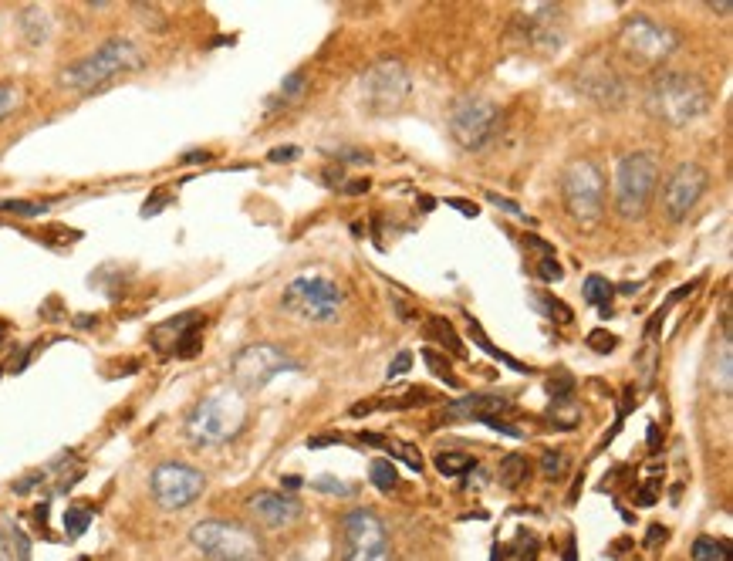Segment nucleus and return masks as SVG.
I'll return each mask as SVG.
<instances>
[{"label":"nucleus","instance_id":"49","mask_svg":"<svg viewBox=\"0 0 733 561\" xmlns=\"http://www.w3.org/2000/svg\"><path fill=\"white\" fill-rule=\"evenodd\" d=\"M92 325H98V318H95V315H78V318H75V328H92Z\"/></svg>","mask_w":733,"mask_h":561},{"label":"nucleus","instance_id":"29","mask_svg":"<svg viewBox=\"0 0 733 561\" xmlns=\"http://www.w3.org/2000/svg\"><path fill=\"white\" fill-rule=\"evenodd\" d=\"M369 480L379 491H392V487L399 484V470H396V463L392 460H372V467H369Z\"/></svg>","mask_w":733,"mask_h":561},{"label":"nucleus","instance_id":"1","mask_svg":"<svg viewBox=\"0 0 733 561\" xmlns=\"http://www.w3.org/2000/svg\"><path fill=\"white\" fill-rule=\"evenodd\" d=\"M646 112L663 126L683 129L700 122L710 112V92L696 75L686 71H663L646 88Z\"/></svg>","mask_w":733,"mask_h":561},{"label":"nucleus","instance_id":"17","mask_svg":"<svg viewBox=\"0 0 733 561\" xmlns=\"http://www.w3.org/2000/svg\"><path fill=\"white\" fill-rule=\"evenodd\" d=\"M247 511H250V518H254L261 528H288V524H294L301 518V501L294 494H281V491H257V494H250L247 497Z\"/></svg>","mask_w":733,"mask_h":561},{"label":"nucleus","instance_id":"19","mask_svg":"<svg viewBox=\"0 0 733 561\" xmlns=\"http://www.w3.org/2000/svg\"><path fill=\"white\" fill-rule=\"evenodd\" d=\"M359 440H365L369 447L375 450H386L392 460H402L409 470H423V453H419L416 447H409V443H402V440H389V436H382V433H362Z\"/></svg>","mask_w":733,"mask_h":561},{"label":"nucleus","instance_id":"25","mask_svg":"<svg viewBox=\"0 0 733 561\" xmlns=\"http://www.w3.org/2000/svg\"><path fill=\"white\" fill-rule=\"evenodd\" d=\"M581 298H585L588 305H595L598 311L609 308V301H612V281L602 278V274H588L585 284H581Z\"/></svg>","mask_w":733,"mask_h":561},{"label":"nucleus","instance_id":"52","mask_svg":"<svg viewBox=\"0 0 733 561\" xmlns=\"http://www.w3.org/2000/svg\"><path fill=\"white\" fill-rule=\"evenodd\" d=\"M706 7H710V11H720V14H730V0H720V4H706Z\"/></svg>","mask_w":733,"mask_h":561},{"label":"nucleus","instance_id":"13","mask_svg":"<svg viewBox=\"0 0 733 561\" xmlns=\"http://www.w3.org/2000/svg\"><path fill=\"white\" fill-rule=\"evenodd\" d=\"M619 41H622L625 55H629L632 61H639V65H659V61H666L679 48L676 31L666 28V24H659V21H652V17H646V14L625 21Z\"/></svg>","mask_w":733,"mask_h":561},{"label":"nucleus","instance_id":"16","mask_svg":"<svg viewBox=\"0 0 733 561\" xmlns=\"http://www.w3.org/2000/svg\"><path fill=\"white\" fill-rule=\"evenodd\" d=\"M578 92L588 95V99H595L602 109H619L622 99H625V82L615 75L612 65L592 58L588 65L578 68Z\"/></svg>","mask_w":733,"mask_h":561},{"label":"nucleus","instance_id":"39","mask_svg":"<svg viewBox=\"0 0 733 561\" xmlns=\"http://www.w3.org/2000/svg\"><path fill=\"white\" fill-rule=\"evenodd\" d=\"M409 369H413V355H409V352H399V355H396V362L389 365V379L406 376Z\"/></svg>","mask_w":733,"mask_h":561},{"label":"nucleus","instance_id":"43","mask_svg":"<svg viewBox=\"0 0 733 561\" xmlns=\"http://www.w3.org/2000/svg\"><path fill=\"white\" fill-rule=\"evenodd\" d=\"M484 197L494 203V207H500V210H507V213H517V217H521V207H517V203H511V200H504V197H497V193H484Z\"/></svg>","mask_w":733,"mask_h":561},{"label":"nucleus","instance_id":"32","mask_svg":"<svg viewBox=\"0 0 733 561\" xmlns=\"http://www.w3.org/2000/svg\"><path fill=\"white\" fill-rule=\"evenodd\" d=\"M541 474L548 477V480H561L568 474V453H561V450H548L541 457Z\"/></svg>","mask_w":733,"mask_h":561},{"label":"nucleus","instance_id":"5","mask_svg":"<svg viewBox=\"0 0 733 561\" xmlns=\"http://www.w3.org/2000/svg\"><path fill=\"white\" fill-rule=\"evenodd\" d=\"M659 186V156L656 153H629L619 159L615 166V183H612V200L615 210L622 213L625 220H639L642 213L649 210L652 197H656Z\"/></svg>","mask_w":733,"mask_h":561},{"label":"nucleus","instance_id":"33","mask_svg":"<svg viewBox=\"0 0 733 561\" xmlns=\"http://www.w3.org/2000/svg\"><path fill=\"white\" fill-rule=\"evenodd\" d=\"M51 203H28V200H0V210L4 213H21V217H41Z\"/></svg>","mask_w":733,"mask_h":561},{"label":"nucleus","instance_id":"11","mask_svg":"<svg viewBox=\"0 0 733 561\" xmlns=\"http://www.w3.org/2000/svg\"><path fill=\"white\" fill-rule=\"evenodd\" d=\"M362 105L372 115H392L406 105L413 82H409V71L399 65L396 58H382L379 65H372L362 75Z\"/></svg>","mask_w":733,"mask_h":561},{"label":"nucleus","instance_id":"44","mask_svg":"<svg viewBox=\"0 0 733 561\" xmlns=\"http://www.w3.org/2000/svg\"><path fill=\"white\" fill-rule=\"evenodd\" d=\"M696 288H700V281H693V284H683V288H676V291H673V295H669V298H666V308H669V305H676V301H679V298H690V295H693V291H696Z\"/></svg>","mask_w":733,"mask_h":561},{"label":"nucleus","instance_id":"37","mask_svg":"<svg viewBox=\"0 0 733 561\" xmlns=\"http://www.w3.org/2000/svg\"><path fill=\"white\" fill-rule=\"evenodd\" d=\"M615 345H619V338L615 335H609V332H602V328H598V332H592L588 335V349L592 352H598V355H609Z\"/></svg>","mask_w":733,"mask_h":561},{"label":"nucleus","instance_id":"28","mask_svg":"<svg viewBox=\"0 0 733 561\" xmlns=\"http://www.w3.org/2000/svg\"><path fill=\"white\" fill-rule=\"evenodd\" d=\"M548 423L554 426V430H575V426L581 423V409L571 403V399H565V403H554L548 409Z\"/></svg>","mask_w":733,"mask_h":561},{"label":"nucleus","instance_id":"8","mask_svg":"<svg viewBox=\"0 0 733 561\" xmlns=\"http://www.w3.org/2000/svg\"><path fill=\"white\" fill-rule=\"evenodd\" d=\"M500 122H504V115L490 99H484V95H463L450 109L446 126H450V136L460 149L480 153V149H487L497 139Z\"/></svg>","mask_w":733,"mask_h":561},{"label":"nucleus","instance_id":"35","mask_svg":"<svg viewBox=\"0 0 733 561\" xmlns=\"http://www.w3.org/2000/svg\"><path fill=\"white\" fill-rule=\"evenodd\" d=\"M311 491H321L328 497H348L352 494V487L342 484V480H335V477H315L311 480Z\"/></svg>","mask_w":733,"mask_h":561},{"label":"nucleus","instance_id":"55","mask_svg":"<svg viewBox=\"0 0 733 561\" xmlns=\"http://www.w3.org/2000/svg\"><path fill=\"white\" fill-rule=\"evenodd\" d=\"M4 335H7V325H4V322H0V342H4Z\"/></svg>","mask_w":733,"mask_h":561},{"label":"nucleus","instance_id":"36","mask_svg":"<svg viewBox=\"0 0 733 561\" xmlns=\"http://www.w3.org/2000/svg\"><path fill=\"white\" fill-rule=\"evenodd\" d=\"M305 85H308L305 71H291V75L281 82V99H298V95L305 92Z\"/></svg>","mask_w":733,"mask_h":561},{"label":"nucleus","instance_id":"9","mask_svg":"<svg viewBox=\"0 0 733 561\" xmlns=\"http://www.w3.org/2000/svg\"><path fill=\"white\" fill-rule=\"evenodd\" d=\"M301 362L291 359L284 349H277L271 342H254V345H244L234 362H230V379H234V389L240 396L244 393H257V389H264L267 382L274 376H281V372H298Z\"/></svg>","mask_w":733,"mask_h":561},{"label":"nucleus","instance_id":"18","mask_svg":"<svg viewBox=\"0 0 733 561\" xmlns=\"http://www.w3.org/2000/svg\"><path fill=\"white\" fill-rule=\"evenodd\" d=\"M514 416L511 399L494 396V393H473L460 396L457 403H450L443 409V420H473V423H487V420H504Z\"/></svg>","mask_w":733,"mask_h":561},{"label":"nucleus","instance_id":"12","mask_svg":"<svg viewBox=\"0 0 733 561\" xmlns=\"http://www.w3.org/2000/svg\"><path fill=\"white\" fill-rule=\"evenodd\" d=\"M149 491L163 511H183L193 501H200V494L207 491V477L183 460H166L149 477Z\"/></svg>","mask_w":733,"mask_h":561},{"label":"nucleus","instance_id":"45","mask_svg":"<svg viewBox=\"0 0 733 561\" xmlns=\"http://www.w3.org/2000/svg\"><path fill=\"white\" fill-rule=\"evenodd\" d=\"M666 315H669V308L663 305V308H659V311H656V315H652V318H649V325H646V332H649V335H656V332H659V325H663V318H666Z\"/></svg>","mask_w":733,"mask_h":561},{"label":"nucleus","instance_id":"22","mask_svg":"<svg viewBox=\"0 0 733 561\" xmlns=\"http://www.w3.org/2000/svg\"><path fill=\"white\" fill-rule=\"evenodd\" d=\"M527 474H531V463H527L524 453H507V457H500L497 463V480H500V487H507V491L521 487Z\"/></svg>","mask_w":733,"mask_h":561},{"label":"nucleus","instance_id":"50","mask_svg":"<svg viewBox=\"0 0 733 561\" xmlns=\"http://www.w3.org/2000/svg\"><path fill=\"white\" fill-rule=\"evenodd\" d=\"M345 190L348 193H365V190H369V180H355V183H348Z\"/></svg>","mask_w":733,"mask_h":561},{"label":"nucleus","instance_id":"48","mask_svg":"<svg viewBox=\"0 0 733 561\" xmlns=\"http://www.w3.org/2000/svg\"><path fill=\"white\" fill-rule=\"evenodd\" d=\"M659 538H666V528H659V524H656V528H649V538H646V548H652V545H656V541Z\"/></svg>","mask_w":733,"mask_h":561},{"label":"nucleus","instance_id":"26","mask_svg":"<svg viewBox=\"0 0 733 561\" xmlns=\"http://www.w3.org/2000/svg\"><path fill=\"white\" fill-rule=\"evenodd\" d=\"M423 362H426V369L433 372V376L440 379V382H446V386H450V389H460V386H463L460 376H457V372H453V365H450V359H446L443 352L423 349Z\"/></svg>","mask_w":733,"mask_h":561},{"label":"nucleus","instance_id":"3","mask_svg":"<svg viewBox=\"0 0 733 561\" xmlns=\"http://www.w3.org/2000/svg\"><path fill=\"white\" fill-rule=\"evenodd\" d=\"M190 545L207 561H267V545L250 524L207 518L193 524Z\"/></svg>","mask_w":733,"mask_h":561},{"label":"nucleus","instance_id":"40","mask_svg":"<svg viewBox=\"0 0 733 561\" xmlns=\"http://www.w3.org/2000/svg\"><path fill=\"white\" fill-rule=\"evenodd\" d=\"M17 105V88L14 85H0V119Z\"/></svg>","mask_w":733,"mask_h":561},{"label":"nucleus","instance_id":"53","mask_svg":"<svg viewBox=\"0 0 733 561\" xmlns=\"http://www.w3.org/2000/svg\"><path fill=\"white\" fill-rule=\"evenodd\" d=\"M649 450H659V430H656V426H649Z\"/></svg>","mask_w":733,"mask_h":561},{"label":"nucleus","instance_id":"2","mask_svg":"<svg viewBox=\"0 0 733 561\" xmlns=\"http://www.w3.org/2000/svg\"><path fill=\"white\" fill-rule=\"evenodd\" d=\"M247 426V399L237 389H217L186 413L183 433L196 450L223 447Z\"/></svg>","mask_w":733,"mask_h":561},{"label":"nucleus","instance_id":"27","mask_svg":"<svg viewBox=\"0 0 733 561\" xmlns=\"http://www.w3.org/2000/svg\"><path fill=\"white\" fill-rule=\"evenodd\" d=\"M690 555H693V561H727L730 558V548H727V541L706 538V534H703V538L693 541Z\"/></svg>","mask_w":733,"mask_h":561},{"label":"nucleus","instance_id":"38","mask_svg":"<svg viewBox=\"0 0 733 561\" xmlns=\"http://www.w3.org/2000/svg\"><path fill=\"white\" fill-rule=\"evenodd\" d=\"M538 278H541V281H548V284H554V281L565 278V267L554 261V257H541V264H538Z\"/></svg>","mask_w":733,"mask_h":561},{"label":"nucleus","instance_id":"41","mask_svg":"<svg viewBox=\"0 0 733 561\" xmlns=\"http://www.w3.org/2000/svg\"><path fill=\"white\" fill-rule=\"evenodd\" d=\"M14 534V548H17V555H21V561H31V541H28V534H24L21 528H11Z\"/></svg>","mask_w":733,"mask_h":561},{"label":"nucleus","instance_id":"30","mask_svg":"<svg viewBox=\"0 0 733 561\" xmlns=\"http://www.w3.org/2000/svg\"><path fill=\"white\" fill-rule=\"evenodd\" d=\"M92 528V511L88 507H68L65 511V534L71 541L82 538V534Z\"/></svg>","mask_w":733,"mask_h":561},{"label":"nucleus","instance_id":"23","mask_svg":"<svg viewBox=\"0 0 733 561\" xmlns=\"http://www.w3.org/2000/svg\"><path fill=\"white\" fill-rule=\"evenodd\" d=\"M433 467L440 470L443 477H463V474H470V470H477V457H470V453H463V450H446V453H436Z\"/></svg>","mask_w":733,"mask_h":561},{"label":"nucleus","instance_id":"4","mask_svg":"<svg viewBox=\"0 0 733 561\" xmlns=\"http://www.w3.org/2000/svg\"><path fill=\"white\" fill-rule=\"evenodd\" d=\"M139 65H142V51L136 44L129 38H115L61 71V85L71 88V92H95V88H102L105 82H112L115 75L136 71Z\"/></svg>","mask_w":733,"mask_h":561},{"label":"nucleus","instance_id":"10","mask_svg":"<svg viewBox=\"0 0 733 561\" xmlns=\"http://www.w3.org/2000/svg\"><path fill=\"white\" fill-rule=\"evenodd\" d=\"M342 561H392V541L382 518L369 507L348 511L342 524Z\"/></svg>","mask_w":733,"mask_h":561},{"label":"nucleus","instance_id":"47","mask_svg":"<svg viewBox=\"0 0 733 561\" xmlns=\"http://www.w3.org/2000/svg\"><path fill=\"white\" fill-rule=\"evenodd\" d=\"M446 203H450L453 210L467 213V217H477V207H473V203H463V200H446Z\"/></svg>","mask_w":733,"mask_h":561},{"label":"nucleus","instance_id":"42","mask_svg":"<svg viewBox=\"0 0 733 561\" xmlns=\"http://www.w3.org/2000/svg\"><path fill=\"white\" fill-rule=\"evenodd\" d=\"M153 203H146V207H142V217H153V213H159V207H166V203H169V193H163V190H156L153 193Z\"/></svg>","mask_w":733,"mask_h":561},{"label":"nucleus","instance_id":"54","mask_svg":"<svg viewBox=\"0 0 733 561\" xmlns=\"http://www.w3.org/2000/svg\"><path fill=\"white\" fill-rule=\"evenodd\" d=\"M207 153H190V156H186V163H207Z\"/></svg>","mask_w":733,"mask_h":561},{"label":"nucleus","instance_id":"14","mask_svg":"<svg viewBox=\"0 0 733 561\" xmlns=\"http://www.w3.org/2000/svg\"><path fill=\"white\" fill-rule=\"evenodd\" d=\"M706 186H710V173H706L703 166H696V163L676 166L663 186L666 217L673 220V224H683V220L696 210V203L703 200Z\"/></svg>","mask_w":733,"mask_h":561},{"label":"nucleus","instance_id":"31","mask_svg":"<svg viewBox=\"0 0 733 561\" xmlns=\"http://www.w3.org/2000/svg\"><path fill=\"white\" fill-rule=\"evenodd\" d=\"M531 298L538 301V308H541V311H544V315H548V318H554V322L568 325L571 318H575V311H571V308H568V305H565V301H561V298L541 295V291H538V295H531Z\"/></svg>","mask_w":733,"mask_h":561},{"label":"nucleus","instance_id":"34","mask_svg":"<svg viewBox=\"0 0 733 561\" xmlns=\"http://www.w3.org/2000/svg\"><path fill=\"white\" fill-rule=\"evenodd\" d=\"M548 393L554 396V403H565V399L575 396V379H571L568 372H558V379L551 376L548 382Z\"/></svg>","mask_w":733,"mask_h":561},{"label":"nucleus","instance_id":"46","mask_svg":"<svg viewBox=\"0 0 733 561\" xmlns=\"http://www.w3.org/2000/svg\"><path fill=\"white\" fill-rule=\"evenodd\" d=\"M284 159H298V149L288 146V149H271V163H284Z\"/></svg>","mask_w":733,"mask_h":561},{"label":"nucleus","instance_id":"21","mask_svg":"<svg viewBox=\"0 0 733 561\" xmlns=\"http://www.w3.org/2000/svg\"><path fill=\"white\" fill-rule=\"evenodd\" d=\"M426 335L433 338V342H440L450 355H457V359H463V355H467V349H463V342H460V335H457V328L446 322L443 315H429L426 318Z\"/></svg>","mask_w":733,"mask_h":561},{"label":"nucleus","instance_id":"56","mask_svg":"<svg viewBox=\"0 0 733 561\" xmlns=\"http://www.w3.org/2000/svg\"><path fill=\"white\" fill-rule=\"evenodd\" d=\"M82 561H88V558H82Z\"/></svg>","mask_w":733,"mask_h":561},{"label":"nucleus","instance_id":"15","mask_svg":"<svg viewBox=\"0 0 733 561\" xmlns=\"http://www.w3.org/2000/svg\"><path fill=\"white\" fill-rule=\"evenodd\" d=\"M149 345L159 355H176V359H193L203 349V315L200 311H183L149 332Z\"/></svg>","mask_w":733,"mask_h":561},{"label":"nucleus","instance_id":"20","mask_svg":"<svg viewBox=\"0 0 733 561\" xmlns=\"http://www.w3.org/2000/svg\"><path fill=\"white\" fill-rule=\"evenodd\" d=\"M733 345H730V332H723V342H720V352H713V362H710V386L720 389L723 396H730L733 389Z\"/></svg>","mask_w":733,"mask_h":561},{"label":"nucleus","instance_id":"24","mask_svg":"<svg viewBox=\"0 0 733 561\" xmlns=\"http://www.w3.org/2000/svg\"><path fill=\"white\" fill-rule=\"evenodd\" d=\"M470 338H473V345H477V349H484V352L490 355V359L504 362L507 369H514V372H531V369H527L524 362H517V359H511V355H507V352H500L497 345H494V342H490V338H487V332H484V328H480V322H473V315H470Z\"/></svg>","mask_w":733,"mask_h":561},{"label":"nucleus","instance_id":"51","mask_svg":"<svg viewBox=\"0 0 733 561\" xmlns=\"http://www.w3.org/2000/svg\"><path fill=\"white\" fill-rule=\"evenodd\" d=\"M0 561H14V551L7 548V541H4V534H0Z\"/></svg>","mask_w":733,"mask_h":561},{"label":"nucleus","instance_id":"7","mask_svg":"<svg viewBox=\"0 0 733 561\" xmlns=\"http://www.w3.org/2000/svg\"><path fill=\"white\" fill-rule=\"evenodd\" d=\"M342 288L328 278V274H298L288 281L281 295V308L291 315H301L305 322H335L338 311H342Z\"/></svg>","mask_w":733,"mask_h":561},{"label":"nucleus","instance_id":"6","mask_svg":"<svg viewBox=\"0 0 733 561\" xmlns=\"http://www.w3.org/2000/svg\"><path fill=\"white\" fill-rule=\"evenodd\" d=\"M605 176L592 159H575L561 173V200L581 230H595L605 217Z\"/></svg>","mask_w":733,"mask_h":561}]
</instances>
